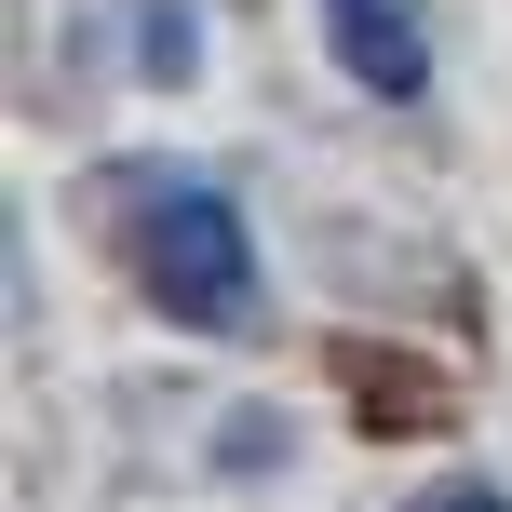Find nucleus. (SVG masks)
Wrapping results in <instances>:
<instances>
[{
    "instance_id": "f257e3e1",
    "label": "nucleus",
    "mask_w": 512,
    "mask_h": 512,
    "mask_svg": "<svg viewBox=\"0 0 512 512\" xmlns=\"http://www.w3.org/2000/svg\"><path fill=\"white\" fill-rule=\"evenodd\" d=\"M135 270H149V297L176 310V324H243L256 310V243H243V216L216 203V189H162L149 216H135Z\"/></svg>"
},
{
    "instance_id": "7ed1b4c3",
    "label": "nucleus",
    "mask_w": 512,
    "mask_h": 512,
    "mask_svg": "<svg viewBox=\"0 0 512 512\" xmlns=\"http://www.w3.org/2000/svg\"><path fill=\"white\" fill-rule=\"evenodd\" d=\"M189 68V14H176V0H149V81H176Z\"/></svg>"
},
{
    "instance_id": "f03ea898",
    "label": "nucleus",
    "mask_w": 512,
    "mask_h": 512,
    "mask_svg": "<svg viewBox=\"0 0 512 512\" xmlns=\"http://www.w3.org/2000/svg\"><path fill=\"white\" fill-rule=\"evenodd\" d=\"M324 41L364 95H418L432 81V41H418V0H324Z\"/></svg>"
},
{
    "instance_id": "20e7f679",
    "label": "nucleus",
    "mask_w": 512,
    "mask_h": 512,
    "mask_svg": "<svg viewBox=\"0 0 512 512\" xmlns=\"http://www.w3.org/2000/svg\"><path fill=\"white\" fill-rule=\"evenodd\" d=\"M432 512H512V499H486V486H445V499H432Z\"/></svg>"
}]
</instances>
